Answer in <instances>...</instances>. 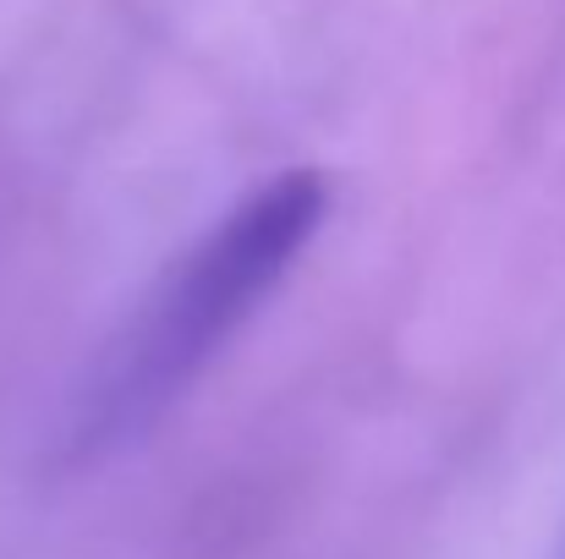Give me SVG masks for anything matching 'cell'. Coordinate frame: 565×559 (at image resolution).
Segmentation results:
<instances>
[{"label": "cell", "instance_id": "cell-1", "mask_svg": "<svg viewBox=\"0 0 565 559\" xmlns=\"http://www.w3.org/2000/svg\"><path fill=\"white\" fill-rule=\"evenodd\" d=\"M330 192L313 171H286L242 197L166 286L143 302L127 335L105 352L77 411V444L110 450L138 439L188 384L209 368L225 341L264 308L324 219Z\"/></svg>", "mask_w": 565, "mask_h": 559}]
</instances>
